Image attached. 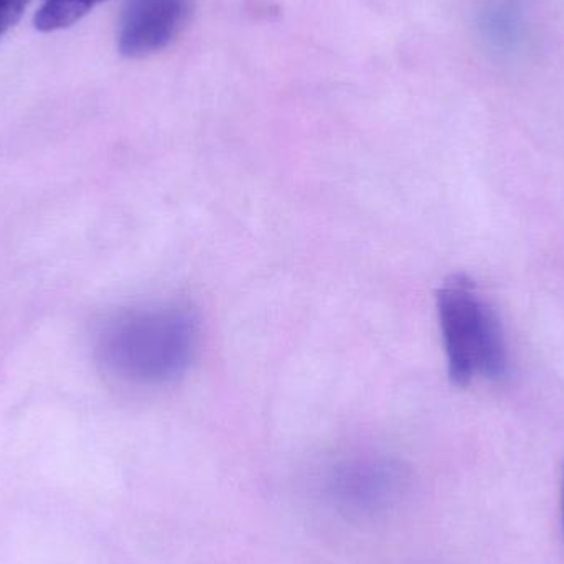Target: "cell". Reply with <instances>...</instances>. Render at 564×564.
Instances as JSON below:
<instances>
[{"instance_id":"4","label":"cell","mask_w":564,"mask_h":564,"mask_svg":"<svg viewBox=\"0 0 564 564\" xmlns=\"http://www.w3.org/2000/svg\"><path fill=\"white\" fill-rule=\"evenodd\" d=\"M102 2L106 0H43L33 25L45 33L68 29Z\"/></svg>"},{"instance_id":"3","label":"cell","mask_w":564,"mask_h":564,"mask_svg":"<svg viewBox=\"0 0 564 564\" xmlns=\"http://www.w3.org/2000/svg\"><path fill=\"white\" fill-rule=\"evenodd\" d=\"M192 0H128L119 22V52L144 58L167 48L187 25Z\"/></svg>"},{"instance_id":"2","label":"cell","mask_w":564,"mask_h":564,"mask_svg":"<svg viewBox=\"0 0 564 564\" xmlns=\"http://www.w3.org/2000/svg\"><path fill=\"white\" fill-rule=\"evenodd\" d=\"M436 301L451 380L459 387L500 380L509 370L506 337L477 285L456 274L441 284Z\"/></svg>"},{"instance_id":"5","label":"cell","mask_w":564,"mask_h":564,"mask_svg":"<svg viewBox=\"0 0 564 564\" xmlns=\"http://www.w3.org/2000/svg\"><path fill=\"white\" fill-rule=\"evenodd\" d=\"M32 0H0V39L19 22Z\"/></svg>"},{"instance_id":"1","label":"cell","mask_w":564,"mask_h":564,"mask_svg":"<svg viewBox=\"0 0 564 564\" xmlns=\"http://www.w3.org/2000/svg\"><path fill=\"white\" fill-rule=\"evenodd\" d=\"M198 350V322L181 304H152L115 315L99 334L98 354L115 377L141 387L181 378Z\"/></svg>"}]
</instances>
